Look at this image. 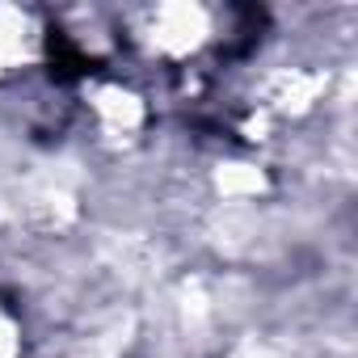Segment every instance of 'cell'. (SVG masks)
<instances>
[{"label": "cell", "instance_id": "cell-1", "mask_svg": "<svg viewBox=\"0 0 358 358\" xmlns=\"http://www.w3.org/2000/svg\"><path fill=\"white\" fill-rule=\"evenodd\" d=\"M148 43L169 55V59H182V55H194L207 34H211V17L207 9L199 5H164V9H152L148 13V26H143Z\"/></svg>", "mask_w": 358, "mask_h": 358}, {"label": "cell", "instance_id": "cell-2", "mask_svg": "<svg viewBox=\"0 0 358 358\" xmlns=\"http://www.w3.org/2000/svg\"><path fill=\"white\" fill-rule=\"evenodd\" d=\"M34 26H30V17L26 13H17V9H0V72H13V68H22L26 59H30V51H34Z\"/></svg>", "mask_w": 358, "mask_h": 358}, {"label": "cell", "instance_id": "cell-3", "mask_svg": "<svg viewBox=\"0 0 358 358\" xmlns=\"http://www.w3.org/2000/svg\"><path fill=\"white\" fill-rule=\"evenodd\" d=\"M13 354H17V329L5 316V308H0V358H13Z\"/></svg>", "mask_w": 358, "mask_h": 358}]
</instances>
